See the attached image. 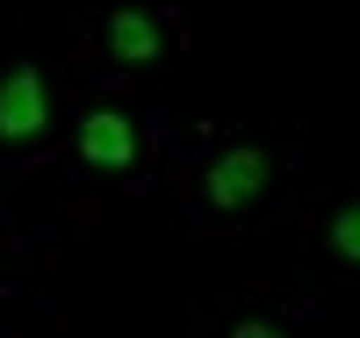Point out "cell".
<instances>
[{"label":"cell","mask_w":360,"mask_h":338,"mask_svg":"<svg viewBox=\"0 0 360 338\" xmlns=\"http://www.w3.org/2000/svg\"><path fill=\"white\" fill-rule=\"evenodd\" d=\"M266 180H274V151H266L259 137H238V144H224L217 159H209L202 195H209L217 216H238V209H252L266 195Z\"/></svg>","instance_id":"6da1fadb"},{"label":"cell","mask_w":360,"mask_h":338,"mask_svg":"<svg viewBox=\"0 0 360 338\" xmlns=\"http://www.w3.org/2000/svg\"><path fill=\"white\" fill-rule=\"evenodd\" d=\"M173 44H180V29L159 8H108L101 15V51L115 65H166Z\"/></svg>","instance_id":"7a4b0ae2"},{"label":"cell","mask_w":360,"mask_h":338,"mask_svg":"<svg viewBox=\"0 0 360 338\" xmlns=\"http://www.w3.org/2000/svg\"><path fill=\"white\" fill-rule=\"evenodd\" d=\"M51 137V86L37 65H8L0 72V144H44Z\"/></svg>","instance_id":"3957f363"},{"label":"cell","mask_w":360,"mask_h":338,"mask_svg":"<svg viewBox=\"0 0 360 338\" xmlns=\"http://www.w3.org/2000/svg\"><path fill=\"white\" fill-rule=\"evenodd\" d=\"M144 159V130L130 108H86L79 115V166L94 173H130Z\"/></svg>","instance_id":"277c9868"},{"label":"cell","mask_w":360,"mask_h":338,"mask_svg":"<svg viewBox=\"0 0 360 338\" xmlns=\"http://www.w3.org/2000/svg\"><path fill=\"white\" fill-rule=\"evenodd\" d=\"M324 245H332V259L360 266V195H346L332 216H324Z\"/></svg>","instance_id":"5b68a950"},{"label":"cell","mask_w":360,"mask_h":338,"mask_svg":"<svg viewBox=\"0 0 360 338\" xmlns=\"http://www.w3.org/2000/svg\"><path fill=\"white\" fill-rule=\"evenodd\" d=\"M224 338H288V331H281L274 317H231V324H224Z\"/></svg>","instance_id":"8992f818"}]
</instances>
